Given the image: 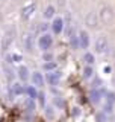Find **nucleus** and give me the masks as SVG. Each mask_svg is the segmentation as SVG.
Masks as SVG:
<instances>
[{"instance_id":"6","label":"nucleus","mask_w":115,"mask_h":122,"mask_svg":"<svg viewBox=\"0 0 115 122\" xmlns=\"http://www.w3.org/2000/svg\"><path fill=\"white\" fill-rule=\"evenodd\" d=\"M115 108V90H106L105 98H103V113L112 114Z\"/></svg>"},{"instance_id":"16","label":"nucleus","mask_w":115,"mask_h":122,"mask_svg":"<svg viewBox=\"0 0 115 122\" xmlns=\"http://www.w3.org/2000/svg\"><path fill=\"white\" fill-rule=\"evenodd\" d=\"M35 46H36V40L33 34H26L24 35V49L27 52H33L35 51Z\"/></svg>"},{"instance_id":"8","label":"nucleus","mask_w":115,"mask_h":122,"mask_svg":"<svg viewBox=\"0 0 115 122\" xmlns=\"http://www.w3.org/2000/svg\"><path fill=\"white\" fill-rule=\"evenodd\" d=\"M77 38H79V49L80 51H88L91 46V34L86 29L77 30Z\"/></svg>"},{"instance_id":"25","label":"nucleus","mask_w":115,"mask_h":122,"mask_svg":"<svg viewBox=\"0 0 115 122\" xmlns=\"http://www.w3.org/2000/svg\"><path fill=\"white\" fill-rule=\"evenodd\" d=\"M24 105H26V110H30V112H33V110H35V107H36L35 99L26 98V99H24Z\"/></svg>"},{"instance_id":"4","label":"nucleus","mask_w":115,"mask_h":122,"mask_svg":"<svg viewBox=\"0 0 115 122\" xmlns=\"http://www.w3.org/2000/svg\"><path fill=\"white\" fill-rule=\"evenodd\" d=\"M97 15H98V21H100V25H105V26H109L111 23L114 21V17H115L114 9L109 5L102 6L100 9H98Z\"/></svg>"},{"instance_id":"11","label":"nucleus","mask_w":115,"mask_h":122,"mask_svg":"<svg viewBox=\"0 0 115 122\" xmlns=\"http://www.w3.org/2000/svg\"><path fill=\"white\" fill-rule=\"evenodd\" d=\"M105 93H106V89H105L103 86H102V87H97V89H91V95H89V101H91V104L98 105L100 102H103Z\"/></svg>"},{"instance_id":"13","label":"nucleus","mask_w":115,"mask_h":122,"mask_svg":"<svg viewBox=\"0 0 115 122\" xmlns=\"http://www.w3.org/2000/svg\"><path fill=\"white\" fill-rule=\"evenodd\" d=\"M85 26L89 29H98L100 26V21H98V15L97 12L94 11H89L86 15H85Z\"/></svg>"},{"instance_id":"23","label":"nucleus","mask_w":115,"mask_h":122,"mask_svg":"<svg viewBox=\"0 0 115 122\" xmlns=\"http://www.w3.org/2000/svg\"><path fill=\"white\" fill-rule=\"evenodd\" d=\"M55 69H58V63L55 60L43 63V72H52V70H55Z\"/></svg>"},{"instance_id":"2","label":"nucleus","mask_w":115,"mask_h":122,"mask_svg":"<svg viewBox=\"0 0 115 122\" xmlns=\"http://www.w3.org/2000/svg\"><path fill=\"white\" fill-rule=\"evenodd\" d=\"M15 35H17L15 28H14V26H9V28L5 30V34L0 37V46H2V51L5 53L9 52V47L12 46V43L15 41Z\"/></svg>"},{"instance_id":"31","label":"nucleus","mask_w":115,"mask_h":122,"mask_svg":"<svg viewBox=\"0 0 115 122\" xmlns=\"http://www.w3.org/2000/svg\"><path fill=\"white\" fill-rule=\"evenodd\" d=\"M0 92H2V84H0Z\"/></svg>"},{"instance_id":"5","label":"nucleus","mask_w":115,"mask_h":122,"mask_svg":"<svg viewBox=\"0 0 115 122\" xmlns=\"http://www.w3.org/2000/svg\"><path fill=\"white\" fill-rule=\"evenodd\" d=\"M53 46V35L52 32H44V34H40L36 38V47L40 49L41 52H47L50 51Z\"/></svg>"},{"instance_id":"24","label":"nucleus","mask_w":115,"mask_h":122,"mask_svg":"<svg viewBox=\"0 0 115 122\" xmlns=\"http://www.w3.org/2000/svg\"><path fill=\"white\" fill-rule=\"evenodd\" d=\"M36 101H38V105H40L41 108H44V107L47 105V99H45V93H44V92H38Z\"/></svg>"},{"instance_id":"3","label":"nucleus","mask_w":115,"mask_h":122,"mask_svg":"<svg viewBox=\"0 0 115 122\" xmlns=\"http://www.w3.org/2000/svg\"><path fill=\"white\" fill-rule=\"evenodd\" d=\"M36 2H33V0H30V2L27 3H24V5L21 6V9H20V18L23 21H30L33 18V15H35L36 12Z\"/></svg>"},{"instance_id":"22","label":"nucleus","mask_w":115,"mask_h":122,"mask_svg":"<svg viewBox=\"0 0 115 122\" xmlns=\"http://www.w3.org/2000/svg\"><path fill=\"white\" fill-rule=\"evenodd\" d=\"M94 73H95V70H94V66H85L83 67V79H93L94 78Z\"/></svg>"},{"instance_id":"15","label":"nucleus","mask_w":115,"mask_h":122,"mask_svg":"<svg viewBox=\"0 0 115 122\" xmlns=\"http://www.w3.org/2000/svg\"><path fill=\"white\" fill-rule=\"evenodd\" d=\"M3 72H5V78H6V81L9 82V84H12L15 79H17V73H15L14 66L5 63V66H3Z\"/></svg>"},{"instance_id":"7","label":"nucleus","mask_w":115,"mask_h":122,"mask_svg":"<svg viewBox=\"0 0 115 122\" xmlns=\"http://www.w3.org/2000/svg\"><path fill=\"white\" fill-rule=\"evenodd\" d=\"M44 79H45V84H49L50 87H58L62 81V72L59 69H55L52 72H45Z\"/></svg>"},{"instance_id":"28","label":"nucleus","mask_w":115,"mask_h":122,"mask_svg":"<svg viewBox=\"0 0 115 122\" xmlns=\"http://www.w3.org/2000/svg\"><path fill=\"white\" fill-rule=\"evenodd\" d=\"M53 105L58 107V108H64V99L61 98V96H56V98H53Z\"/></svg>"},{"instance_id":"21","label":"nucleus","mask_w":115,"mask_h":122,"mask_svg":"<svg viewBox=\"0 0 115 122\" xmlns=\"http://www.w3.org/2000/svg\"><path fill=\"white\" fill-rule=\"evenodd\" d=\"M68 44H70V47L73 49V51H77V49H79V38H77V32L68 37Z\"/></svg>"},{"instance_id":"12","label":"nucleus","mask_w":115,"mask_h":122,"mask_svg":"<svg viewBox=\"0 0 115 122\" xmlns=\"http://www.w3.org/2000/svg\"><path fill=\"white\" fill-rule=\"evenodd\" d=\"M30 82H32V86H35L36 89H43L45 86L44 73L41 70H33L32 73H30Z\"/></svg>"},{"instance_id":"1","label":"nucleus","mask_w":115,"mask_h":122,"mask_svg":"<svg viewBox=\"0 0 115 122\" xmlns=\"http://www.w3.org/2000/svg\"><path fill=\"white\" fill-rule=\"evenodd\" d=\"M109 49H111V44H109L108 35L98 34L94 40V53L95 55H105V53L109 52Z\"/></svg>"},{"instance_id":"10","label":"nucleus","mask_w":115,"mask_h":122,"mask_svg":"<svg viewBox=\"0 0 115 122\" xmlns=\"http://www.w3.org/2000/svg\"><path fill=\"white\" fill-rule=\"evenodd\" d=\"M64 26H65L64 18L59 17V15H56V17L50 21V32H52V35H61V34L64 32Z\"/></svg>"},{"instance_id":"27","label":"nucleus","mask_w":115,"mask_h":122,"mask_svg":"<svg viewBox=\"0 0 115 122\" xmlns=\"http://www.w3.org/2000/svg\"><path fill=\"white\" fill-rule=\"evenodd\" d=\"M44 32H50V21H44L40 25V34H44Z\"/></svg>"},{"instance_id":"14","label":"nucleus","mask_w":115,"mask_h":122,"mask_svg":"<svg viewBox=\"0 0 115 122\" xmlns=\"http://www.w3.org/2000/svg\"><path fill=\"white\" fill-rule=\"evenodd\" d=\"M9 90H11V93H12L15 98L24 96V84L20 82L18 79H15L12 84H9Z\"/></svg>"},{"instance_id":"18","label":"nucleus","mask_w":115,"mask_h":122,"mask_svg":"<svg viewBox=\"0 0 115 122\" xmlns=\"http://www.w3.org/2000/svg\"><path fill=\"white\" fill-rule=\"evenodd\" d=\"M38 92H40V89H36L35 86H32V84H24V96L26 98H30V99H35L36 101Z\"/></svg>"},{"instance_id":"32","label":"nucleus","mask_w":115,"mask_h":122,"mask_svg":"<svg viewBox=\"0 0 115 122\" xmlns=\"http://www.w3.org/2000/svg\"><path fill=\"white\" fill-rule=\"evenodd\" d=\"M0 37H2V34H0Z\"/></svg>"},{"instance_id":"29","label":"nucleus","mask_w":115,"mask_h":122,"mask_svg":"<svg viewBox=\"0 0 115 122\" xmlns=\"http://www.w3.org/2000/svg\"><path fill=\"white\" fill-rule=\"evenodd\" d=\"M102 70H103V72H105V73H106V75H111V72H112V67H111V66H109V64H106V66H105V67H102Z\"/></svg>"},{"instance_id":"30","label":"nucleus","mask_w":115,"mask_h":122,"mask_svg":"<svg viewBox=\"0 0 115 122\" xmlns=\"http://www.w3.org/2000/svg\"><path fill=\"white\" fill-rule=\"evenodd\" d=\"M73 110H74V112H73V116H77V114L80 116V108H77V107H74Z\"/></svg>"},{"instance_id":"19","label":"nucleus","mask_w":115,"mask_h":122,"mask_svg":"<svg viewBox=\"0 0 115 122\" xmlns=\"http://www.w3.org/2000/svg\"><path fill=\"white\" fill-rule=\"evenodd\" d=\"M82 61L85 66H94L95 64V53L94 52H89V51H85L82 56Z\"/></svg>"},{"instance_id":"9","label":"nucleus","mask_w":115,"mask_h":122,"mask_svg":"<svg viewBox=\"0 0 115 122\" xmlns=\"http://www.w3.org/2000/svg\"><path fill=\"white\" fill-rule=\"evenodd\" d=\"M15 73H17V79L23 84H27L30 81V70L29 67L26 66V64H18L17 67H15Z\"/></svg>"},{"instance_id":"26","label":"nucleus","mask_w":115,"mask_h":122,"mask_svg":"<svg viewBox=\"0 0 115 122\" xmlns=\"http://www.w3.org/2000/svg\"><path fill=\"white\" fill-rule=\"evenodd\" d=\"M43 55H41V60H43V63H45V61H53L55 60V56H53V53L50 51H47V52H41Z\"/></svg>"},{"instance_id":"20","label":"nucleus","mask_w":115,"mask_h":122,"mask_svg":"<svg viewBox=\"0 0 115 122\" xmlns=\"http://www.w3.org/2000/svg\"><path fill=\"white\" fill-rule=\"evenodd\" d=\"M44 114H45V117H47V119H55L56 117V107L55 105H45L44 107Z\"/></svg>"},{"instance_id":"17","label":"nucleus","mask_w":115,"mask_h":122,"mask_svg":"<svg viewBox=\"0 0 115 122\" xmlns=\"http://www.w3.org/2000/svg\"><path fill=\"white\" fill-rule=\"evenodd\" d=\"M43 17H44L45 21H52L53 18L56 17V8H55V5H47V6H45L44 11H43Z\"/></svg>"}]
</instances>
